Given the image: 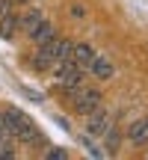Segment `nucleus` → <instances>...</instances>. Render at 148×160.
<instances>
[{"instance_id":"f257e3e1","label":"nucleus","mask_w":148,"mask_h":160,"mask_svg":"<svg viewBox=\"0 0 148 160\" xmlns=\"http://www.w3.org/2000/svg\"><path fill=\"white\" fill-rule=\"evenodd\" d=\"M68 92V101H71V107H74V113H80V116H86V113H92V110L101 104V89H92V86H74V89H65Z\"/></svg>"},{"instance_id":"f03ea898","label":"nucleus","mask_w":148,"mask_h":160,"mask_svg":"<svg viewBox=\"0 0 148 160\" xmlns=\"http://www.w3.org/2000/svg\"><path fill=\"white\" fill-rule=\"evenodd\" d=\"M86 74H89V71H86L83 65H77L71 57L65 59V62H59L57 68H53V77L59 80V86H62V89H74V86H83Z\"/></svg>"},{"instance_id":"7ed1b4c3","label":"nucleus","mask_w":148,"mask_h":160,"mask_svg":"<svg viewBox=\"0 0 148 160\" xmlns=\"http://www.w3.org/2000/svg\"><path fill=\"white\" fill-rule=\"evenodd\" d=\"M110 125H113V113H110V110H104L101 104H98L92 113L83 116V131L89 133V137H95V139H101L104 133L110 131Z\"/></svg>"},{"instance_id":"20e7f679","label":"nucleus","mask_w":148,"mask_h":160,"mask_svg":"<svg viewBox=\"0 0 148 160\" xmlns=\"http://www.w3.org/2000/svg\"><path fill=\"white\" fill-rule=\"evenodd\" d=\"M125 139L133 145V148H148V122H145V119L131 122L127 131H125Z\"/></svg>"},{"instance_id":"39448f33","label":"nucleus","mask_w":148,"mask_h":160,"mask_svg":"<svg viewBox=\"0 0 148 160\" xmlns=\"http://www.w3.org/2000/svg\"><path fill=\"white\" fill-rule=\"evenodd\" d=\"M86 71H89L95 80H113V74H116L113 62H110L107 57H101V53H95V57H92V62L86 65Z\"/></svg>"},{"instance_id":"423d86ee","label":"nucleus","mask_w":148,"mask_h":160,"mask_svg":"<svg viewBox=\"0 0 148 160\" xmlns=\"http://www.w3.org/2000/svg\"><path fill=\"white\" fill-rule=\"evenodd\" d=\"M45 21V12L42 9H33V6H27L24 12H18V24H21V33H33L39 24Z\"/></svg>"},{"instance_id":"0eeeda50","label":"nucleus","mask_w":148,"mask_h":160,"mask_svg":"<svg viewBox=\"0 0 148 160\" xmlns=\"http://www.w3.org/2000/svg\"><path fill=\"white\" fill-rule=\"evenodd\" d=\"M53 36H59V30H57V27H53V24H51V21H47V18H45V21H42L39 27L33 30V33H27V39L33 42L36 48H39V45H45V42H51Z\"/></svg>"},{"instance_id":"6e6552de","label":"nucleus","mask_w":148,"mask_h":160,"mask_svg":"<svg viewBox=\"0 0 148 160\" xmlns=\"http://www.w3.org/2000/svg\"><path fill=\"white\" fill-rule=\"evenodd\" d=\"M18 33H21V24H18V9H15V12H9V15L0 18V39L12 42Z\"/></svg>"},{"instance_id":"1a4fd4ad","label":"nucleus","mask_w":148,"mask_h":160,"mask_svg":"<svg viewBox=\"0 0 148 160\" xmlns=\"http://www.w3.org/2000/svg\"><path fill=\"white\" fill-rule=\"evenodd\" d=\"M30 65H33L36 71H42V74H47V71H53V68H57L53 57H51V53H45L42 48H36V51H33V57H30Z\"/></svg>"},{"instance_id":"9d476101","label":"nucleus","mask_w":148,"mask_h":160,"mask_svg":"<svg viewBox=\"0 0 148 160\" xmlns=\"http://www.w3.org/2000/svg\"><path fill=\"white\" fill-rule=\"evenodd\" d=\"M92 57H95V48H92V45H86V42H74L71 59H74L77 65H83V68H86V65L92 62Z\"/></svg>"},{"instance_id":"9b49d317","label":"nucleus","mask_w":148,"mask_h":160,"mask_svg":"<svg viewBox=\"0 0 148 160\" xmlns=\"http://www.w3.org/2000/svg\"><path fill=\"white\" fill-rule=\"evenodd\" d=\"M3 116H6V125L12 128V137H15V133L21 131L24 125H30V119H27V116H24V113H21L18 107H9V110H6Z\"/></svg>"},{"instance_id":"f8f14e48","label":"nucleus","mask_w":148,"mask_h":160,"mask_svg":"<svg viewBox=\"0 0 148 160\" xmlns=\"http://www.w3.org/2000/svg\"><path fill=\"white\" fill-rule=\"evenodd\" d=\"M121 139H125V137H121V133L116 131V125H110V131L101 137V142H104V148H107V154H116V151H119Z\"/></svg>"},{"instance_id":"ddd939ff","label":"nucleus","mask_w":148,"mask_h":160,"mask_svg":"<svg viewBox=\"0 0 148 160\" xmlns=\"http://www.w3.org/2000/svg\"><path fill=\"white\" fill-rule=\"evenodd\" d=\"M68 18L71 21H89L92 12H89V6H86L83 0H71L68 3Z\"/></svg>"},{"instance_id":"4468645a","label":"nucleus","mask_w":148,"mask_h":160,"mask_svg":"<svg viewBox=\"0 0 148 160\" xmlns=\"http://www.w3.org/2000/svg\"><path fill=\"white\" fill-rule=\"evenodd\" d=\"M45 157H47V160H65V157H68V148H57V145H47V148H45Z\"/></svg>"},{"instance_id":"2eb2a0df","label":"nucleus","mask_w":148,"mask_h":160,"mask_svg":"<svg viewBox=\"0 0 148 160\" xmlns=\"http://www.w3.org/2000/svg\"><path fill=\"white\" fill-rule=\"evenodd\" d=\"M12 157H15V142L0 145V160H12Z\"/></svg>"},{"instance_id":"dca6fc26","label":"nucleus","mask_w":148,"mask_h":160,"mask_svg":"<svg viewBox=\"0 0 148 160\" xmlns=\"http://www.w3.org/2000/svg\"><path fill=\"white\" fill-rule=\"evenodd\" d=\"M15 6L21 9V6H33V0H15Z\"/></svg>"},{"instance_id":"f3484780","label":"nucleus","mask_w":148,"mask_h":160,"mask_svg":"<svg viewBox=\"0 0 148 160\" xmlns=\"http://www.w3.org/2000/svg\"><path fill=\"white\" fill-rule=\"evenodd\" d=\"M145 122H148V116H145Z\"/></svg>"}]
</instances>
